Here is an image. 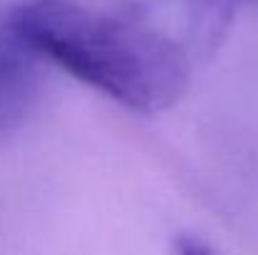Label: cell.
I'll list each match as a JSON object with an SVG mask.
<instances>
[{
    "label": "cell",
    "mask_w": 258,
    "mask_h": 255,
    "mask_svg": "<svg viewBox=\"0 0 258 255\" xmlns=\"http://www.w3.org/2000/svg\"><path fill=\"white\" fill-rule=\"evenodd\" d=\"M173 253L175 255H218L206 240H201L196 235H180V238H175Z\"/></svg>",
    "instance_id": "cell-3"
},
{
    "label": "cell",
    "mask_w": 258,
    "mask_h": 255,
    "mask_svg": "<svg viewBox=\"0 0 258 255\" xmlns=\"http://www.w3.org/2000/svg\"><path fill=\"white\" fill-rule=\"evenodd\" d=\"M5 30L38 60L136 113H161L185 93L190 60L180 43L141 20L71 0L18 5Z\"/></svg>",
    "instance_id": "cell-1"
},
{
    "label": "cell",
    "mask_w": 258,
    "mask_h": 255,
    "mask_svg": "<svg viewBox=\"0 0 258 255\" xmlns=\"http://www.w3.org/2000/svg\"><path fill=\"white\" fill-rule=\"evenodd\" d=\"M38 90L35 58L5 30L0 35V138L28 115Z\"/></svg>",
    "instance_id": "cell-2"
}]
</instances>
